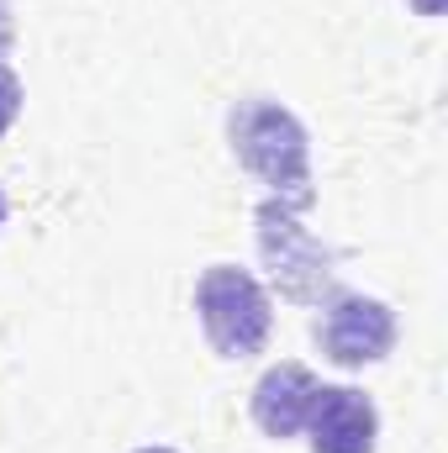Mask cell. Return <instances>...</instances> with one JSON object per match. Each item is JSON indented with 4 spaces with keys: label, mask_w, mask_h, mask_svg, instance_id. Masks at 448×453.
Returning <instances> with one entry per match:
<instances>
[{
    "label": "cell",
    "mask_w": 448,
    "mask_h": 453,
    "mask_svg": "<svg viewBox=\"0 0 448 453\" xmlns=\"http://www.w3.org/2000/svg\"><path fill=\"white\" fill-rule=\"evenodd\" d=\"M0 226H5V190H0Z\"/></svg>",
    "instance_id": "cell-10"
},
{
    "label": "cell",
    "mask_w": 448,
    "mask_h": 453,
    "mask_svg": "<svg viewBox=\"0 0 448 453\" xmlns=\"http://www.w3.org/2000/svg\"><path fill=\"white\" fill-rule=\"evenodd\" d=\"M21 101H27V90H21V80H16V69L0 58V137L16 127V116H21Z\"/></svg>",
    "instance_id": "cell-7"
},
{
    "label": "cell",
    "mask_w": 448,
    "mask_h": 453,
    "mask_svg": "<svg viewBox=\"0 0 448 453\" xmlns=\"http://www.w3.org/2000/svg\"><path fill=\"white\" fill-rule=\"evenodd\" d=\"M406 5H412L417 16H438V11H444V0H406Z\"/></svg>",
    "instance_id": "cell-9"
},
{
    "label": "cell",
    "mask_w": 448,
    "mask_h": 453,
    "mask_svg": "<svg viewBox=\"0 0 448 453\" xmlns=\"http://www.w3.org/2000/svg\"><path fill=\"white\" fill-rule=\"evenodd\" d=\"M11 42H16V16H11V0H0V58L11 53Z\"/></svg>",
    "instance_id": "cell-8"
},
{
    "label": "cell",
    "mask_w": 448,
    "mask_h": 453,
    "mask_svg": "<svg viewBox=\"0 0 448 453\" xmlns=\"http://www.w3.org/2000/svg\"><path fill=\"white\" fill-rule=\"evenodd\" d=\"M253 237H259V258L269 269V285L296 301V306H322L337 296V253L306 226V211L264 196L253 211Z\"/></svg>",
    "instance_id": "cell-2"
},
{
    "label": "cell",
    "mask_w": 448,
    "mask_h": 453,
    "mask_svg": "<svg viewBox=\"0 0 448 453\" xmlns=\"http://www.w3.org/2000/svg\"><path fill=\"white\" fill-rule=\"evenodd\" d=\"M196 317L217 358H253L274 333V306L269 290L237 269V264H212L196 280Z\"/></svg>",
    "instance_id": "cell-3"
},
{
    "label": "cell",
    "mask_w": 448,
    "mask_h": 453,
    "mask_svg": "<svg viewBox=\"0 0 448 453\" xmlns=\"http://www.w3.org/2000/svg\"><path fill=\"white\" fill-rule=\"evenodd\" d=\"M317 390H322V380H317L306 364H296V358H285V364L264 369V374H259V385H253V395H248L253 427H259L264 438H274V443L296 438V433L306 427V417H312Z\"/></svg>",
    "instance_id": "cell-6"
},
{
    "label": "cell",
    "mask_w": 448,
    "mask_h": 453,
    "mask_svg": "<svg viewBox=\"0 0 448 453\" xmlns=\"http://www.w3.org/2000/svg\"><path fill=\"white\" fill-rule=\"evenodd\" d=\"M396 311L375 296H359V290H337L322 301V317H317V342H322V358L337 369H369L380 364L390 348H396Z\"/></svg>",
    "instance_id": "cell-4"
},
{
    "label": "cell",
    "mask_w": 448,
    "mask_h": 453,
    "mask_svg": "<svg viewBox=\"0 0 448 453\" xmlns=\"http://www.w3.org/2000/svg\"><path fill=\"white\" fill-rule=\"evenodd\" d=\"M301 433H306L312 453H375L380 449V411L353 385H322Z\"/></svg>",
    "instance_id": "cell-5"
},
{
    "label": "cell",
    "mask_w": 448,
    "mask_h": 453,
    "mask_svg": "<svg viewBox=\"0 0 448 453\" xmlns=\"http://www.w3.org/2000/svg\"><path fill=\"white\" fill-rule=\"evenodd\" d=\"M227 142L232 158L285 206L306 211L317 201L312 185V137L301 127V116L269 96H248L227 111Z\"/></svg>",
    "instance_id": "cell-1"
},
{
    "label": "cell",
    "mask_w": 448,
    "mask_h": 453,
    "mask_svg": "<svg viewBox=\"0 0 448 453\" xmlns=\"http://www.w3.org/2000/svg\"><path fill=\"white\" fill-rule=\"evenodd\" d=\"M132 453H174V449H132Z\"/></svg>",
    "instance_id": "cell-11"
}]
</instances>
